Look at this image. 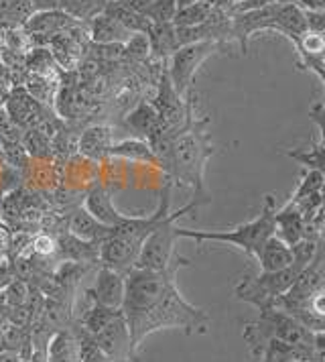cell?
I'll return each mask as SVG.
<instances>
[{
  "label": "cell",
  "mask_w": 325,
  "mask_h": 362,
  "mask_svg": "<svg viewBox=\"0 0 325 362\" xmlns=\"http://www.w3.org/2000/svg\"><path fill=\"white\" fill-rule=\"evenodd\" d=\"M94 301L108 310H122L124 301V275L110 267H102L98 271L96 283L92 289Z\"/></svg>",
  "instance_id": "obj_7"
},
{
  "label": "cell",
  "mask_w": 325,
  "mask_h": 362,
  "mask_svg": "<svg viewBox=\"0 0 325 362\" xmlns=\"http://www.w3.org/2000/svg\"><path fill=\"white\" fill-rule=\"evenodd\" d=\"M69 230L73 234V238H78V240L100 245L108 236L110 228L104 226V224H100L96 218H92L85 210H80V212H76V216L71 218Z\"/></svg>",
  "instance_id": "obj_14"
},
{
  "label": "cell",
  "mask_w": 325,
  "mask_h": 362,
  "mask_svg": "<svg viewBox=\"0 0 325 362\" xmlns=\"http://www.w3.org/2000/svg\"><path fill=\"white\" fill-rule=\"evenodd\" d=\"M177 15V0H153L145 17L150 23H173Z\"/></svg>",
  "instance_id": "obj_20"
},
{
  "label": "cell",
  "mask_w": 325,
  "mask_h": 362,
  "mask_svg": "<svg viewBox=\"0 0 325 362\" xmlns=\"http://www.w3.org/2000/svg\"><path fill=\"white\" fill-rule=\"evenodd\" d=\"M126 51L132 53L134 57H141V59H145L146 55H148V51H150V43H148V37L145 33H134L129 39V43H126Z\"/></svg>",
  "instance_id": "obj_23"
},
{
  "label": "cell",
  "mask_w": 325,
  "mask_h": 362,
  "mask_svg": "<svg viewBox=\"0 0 325 362\" xmlns=\"http://www.w3.org/2000/svg\"><path fill=\"white\" fill-rule=\"evenodd\" d=\"M256 261L260 264L262 273H275L289 269L292 264V247H289L280 236L273 234L256 255Z\"/></svg>",
  "instance_id": "obj_11"
},
{
  "label": "cell",
  "mask_w": 325,
  "mask_h": 362,
  "mask_svg": "<svg viewBox=\"0 0 325 362\" xmlns=\"http://www.w3.org/2000/svg\"><path fill=\"white\" fill-rule=\"evenodd\" d=\"M303 11H321L325 13V0H295Z\"/></svg>",
  "instance_id": "obj_25"
},
{
  "label": "cell",
  "mask_w": 325,
  "mask_h": 362,
  "mask_svg": "<svg viewBox=\"0 0 325 362\" xmlns=\"http://www.w3.org/2000/svg\"><path fill=\"white\" fill-rule=\"evenodd\" d=\"M220 45L222 43H218V41H197V43H189V45H181L171 55V67L167 69V74H169V80L179 96H183L189 90L199 66L210 57L211 53L220 49Z\"/></svg>",
  "instance_id": "obj_5"
},
{
  "label": "cell",
  "mask_w": 325,
  "mask_h": 362,
  "mask_svg": "<svg viewBox=\"0 0 325 362\" xmlns=\"http://www.w3.org/2000/svg\"><path fill=\"white\" fill-rule=\"evenodd\" d=\"M197 206H199L197 202H191L189 206H183L181 210L169 212L167 218H162L159 226L146 236L134 267L136 269H150V271H165L167 267L177 263L181 257L175 252V240L179 238L175 222L187 212H194Z\"/></svg>",
  "instance_id": "obj_4"
},
{
  "label": "cell",
  "mask_w": 325,
  "mask_h": 362,
  "mask_svg": "<svg viewBox=\"0 0 325 362\" xmlns=\"http://www.w3.org/2000/svg\"><path fill=\"white\" fill-rule=\"evenodd\" d=\"M129 124L136 132H145L146 136H153L157 132H162L161 118L157 115L153 104H143L138 106L132 115L129 116Z\"/></svg>",
  "instance_id": "obj_18"
},
{
  "label": "cell",
  "mask_w": 325,
  "mask_h": 362,
  "mask_svg": "<svg viewBox=\"0 0 325 362\" xmlns=\"http://www.w3.org/2000/svg\"><path fill=\"white\" fill-rule=\"evenodd\" d=\"M108 155H118L124 159H132V161H145V163H157V157L153 153L150 145H146L145 141H124L112 145Z\"/></svg>",
  "instance_id": "obj_19"
},
{
  "label": "cell",
  "mask_w": 325,
  "mask_h": 362,
  "mask_svg": "<svg viewBox=\"0 0 325 362\" xmlns=\"http://www.w3.org/2000/svg\"><path fill=\"white\" fill-rule=\"evenodd\" d=\"M110 147H112V131L106 127H94L81 134L80 151L88 157L108 155Z\"/></svg>",
  "instance_id": "obj_16"
},
{
  "label": "cell",
  "mask_w": 325,
  "mask_h": 362,
  "mask_svg": "<svg viewBox=\"0 0 325 362\" xmlns=\"http://www.w3.org/2000/svg\"><path fill=\"white\" fill-rule=\"evenodd\" d=\"M264 362H305L301 361L291 348L285 344L276 342V340H268L266 344V352H264Z\"/></svg>",
  "instance_id": "obj_21"
},
{
  "label": "cell",
  "mask_w": 325,
  "mask_h": 362,
  "mask_svg": "<svg viewBox=\"0 0 325 362\" xmlns=\"http://www.w3.org/2000/svg\"><path fill=\"white\" fill-rule=\"evenodd\" d=\"M92 336L98 348L102 350V354L110 361H124V356H129L132 352L129 328H126L122 312L116 313L106 326H102Z\"/></svg>",
  "instance_id": "obj_6"
},
{
  "label": "cell",
  "mask_w": 325,
  "mask_h": 362,
  "mask_svg": "<svg viewBox=\"0 0 325 362\" xmlns=\"http://www.w3.org/2000/svg\"><path fill=\"white\" fill-rule=\"evenodd\" d=\"M8 118L18 124H35L39 120V102L27 90H15L8 98Z\"/></svg>",
  "instance_id": "obj_15"
},
{
  "label": "cell",
  "mask_w": 325,
  "mask_h": 362,
  "mask_svg": "<svg viewBox=\"0 0 325 362\" xmlns=\"http://www.w3.org/2000/svg\"><path fill=\"white\" fill-rule=\"evenodd\" d=\"M73 342L67 336H57L51 344V361L49 362H73Z\"/></svg>",
  "instance_id": "obj_22"
},
{
  "label": "cell",
  "mask_w": 325,
  "mask_h": 362,
  "mask_svg": "<svg viewBox=\"0 0 325 362\" xmlns=\"http://www.w3.org/2000/svg\"><path fill=\"white\" fill-rule=\"evenodd\" d=\"M187 264L181 257L165 271L136 269L124 273L122 315L126 322L132 352L157 329L181 328L187 334L208 329V313L191 305L177 289V271Z\"/></svg>",
  "instance_id": "obj_1"
},
{
  "label": "cell",
  "mask_w": 325,
  "mask_h": 362,
  "mask_svg": "<svg viewBox=\"0 0 325 362\" xmlns=\"http://www.w3.org/2000/svg\"><path fill=\"white\" fill-rule=\"evenodd\" d=\"M271 31L289 37L292 43L309 31L305 11L297 2H278Z\"/></svg>",
  "instance_id": "obj_9"
},
{
  "label": "cell",
  "mask_w": 325,
  "mask_h": 362,
  "mask_svg": "<svg viewBox=\"0 0 325 362\" xmlns=\"http://www.w3.org/2000/svg\"><path fill=\"white\" fill-rule=\"evenodd\" d=\"M83 210L92 218H96L100 224L108 226V228H114L118 226L126 216L120 214L114 206L112 194L104 187H96L88 194V198L83 202Z\"/></svg>",
  "instance_id": "obj_10"
},
{
  "label": "cell",
  "mask_w": 325,
  "mask_h": 362,
  "mask_svg": "<svg viewBox=\"0 0 325 362\" xmlns=\"http://www.w3.org/2000/svg\"><path fill=\"white\" fill-rule=\"evenodd\" d=\"M213 13H215L213 0L197 2V4H191V6L179 8L173 25H175V27H195V25H201V23L210 21V18L213 17Z\"/></svg>",
  "instance_id": "obj_17"
},
{
  "label": "cell",
  "mask_w": 325,
  "mask_h": 362,
  "mask_svg": "<svg viewBox=\"0 0 325 362\" xmlns=\"http://www.w3.org/2000/svg\"><path fill=\"white\" fill-rule=\"evenodd\" d=\"M311 116H313V120L319 124V129H321V132H324V147H325V106H313Z\"/></svg>",
  "instance_id": "obj_26"
},
{
  "label": "cell",
  "mask_w": 325,
  "mask_h": 362,
  "mask_svg": "<svg viewBox=\"0 0 325 362\" xmlns=\"http://www.w3.org/2000/svg\"><path fill=\"white\" fill-rule=\"evenodd\" d=\"M32 250H35L37 255L49 257V255H53V252L57 250V243H55V238H53V236H49V234H41V236H37V238L32 240Z\"/></svg>",
  "instance_id": "obj_24"
},
{
  "label": "cell",
  "mask_w": 325,
  "mask_h": 362,
  "mask_svg": "<svg viewBox=\"0 0 325 362\" xmlns=\"http://www.w3.org/2000/svg\"><path fill=\"white\" fill-rule=\"evenodd\" d=\"M150 51L157 53L161 59L171 57L179 49L177 43V29L173 23H153L150 29L146 31Z\"/></svg>",
  "instance_id": "obj_13"
},
{
  "label": "cell",
  "mask_w": 325,
  "mask_h": 362,
  "mask_svg": "<svg viewBox=\"0 0 325 362\" xmlns=\"http://www.w3.org/2000/svg\"><path fill=\"white\" fill-rule=\"evenodd\" d=\"M275 198L266 196L264 206L260 210V214L240 224L232 230H187V228H177L179 238H194V240H215V243H228L234 245L240 250H244L248 257H254L260 252L262 245L276 234V222H275Z\"/></svg>",
  "instance_id": "obj_3"
},
{
  "label": "cell",
  "mask_w": 325,
  "mask_h": 362,
  "mask_svg": "<svg viewBox=\"0 0 325 362\" xmlns=\"http://www.w3.org/2000/svg\"><path fill=\"white\" fill-rule=\"evenodd\" d=\"M211 155L213 145L210 141V132L206 131V120H194L189 110L185 127L175 132L171 147L161 159V163L171 173V177L194 187V202L199 206L210 202L203 183V171Z\"/></svg>",
  "instance_id": "obj_2"
},
{
  "label": "cell",
  "mask_w": 325,
  "mask_h": 362,
  "mask_svg": "<svg viewBox=\"0 0 325 362\" xmlns=\"http://www.w3.org/2000/svg\"><path fill=\"white\" fill-rule=\"evenodd\" d=\"M73 25H76V18L69 17L64 11L51 8V11H37L32 17H29V21L25 23V31L31 35V39L43 35V41L49 43L51 37L64 33Z\"/></svg>",
  "instance_id": "obj_8"
},
{
  "label": "cell",
  "mask_w": 325,
  "mask_h": 362,
  "mask_svg": "<svg viewBox=\"0 0 325 362\" xmlns=\"http://www.w3.org/2000/svg\"><path fill=\"white\" fill-rule=\"evenodd\" d=\"M90 37L100 45H126L129 39L134 33H130L124 25H120L116 18L108 17L106 13H100L94 18H90Z\"/></svg>",
  "instance_id": "obj_12"
},
{
  "label": "cell",
  "mask_w": 325,
  "mask_h": 362,
  "mask_svg": "<svg viewBox=\"0 0 325 362\" xmlns=\"http://www.w3.org/2000/svg\"><path fill=\"white\" fill-rule=\"evenodd\" d=\"M8 245H11V234H8V230L0 228V252H2V250H6Z\"/></svg>",
  "instance_id": "obj_27"
}]
</instances>
